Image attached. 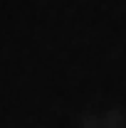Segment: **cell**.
<instances>
[{
    "label": "cell",
    "instance_id": "6da1fadb",
    "mask_svg": "<svg viewBox=\"0 0 126 128\" xmlns=\"http://www.w3.org/2000/svg\"><path fill=\"white\" fill-rule=\"evenodd\" d=\"M82 128H126V108H94L82 118Z\"/></svg>",
    "mask_w": 126,
    "mask_h": 128
}]
</instances>
